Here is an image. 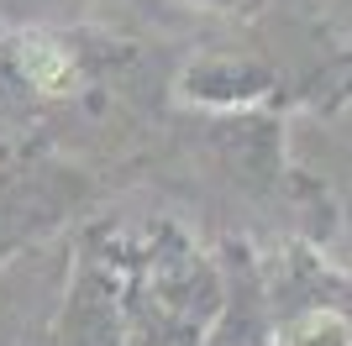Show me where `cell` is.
<instances>
[{
    "label": "cell",
    "instance_id": "cell-1",
    "mask_svg": "<svg viewBox=\"0 0 352 346\" xmlns=\"http://www.w3.org/2000/svg\"><path fill=\"white\" fill-rule=\"evenodd\" d=\"M116 252V246H111ZM126 288V346H200L221 304V262L174 226L147 231L142 252H116Z\"/></svg>",
    "mask_w": 352,
    "mask_h": 346
},
{
    "label": "cell",
    "instance_id": "cell-2",
    "mask_svg": "<svg viewBox=\"0 0 352 346\" xmlns=\"http://www.w3.org/2000/svg\"><path fill=\"white\" fill-rule=\"evenodd\" d=\"M89 184L79 168L47 158L0 163V268L58 236V226L85 205Z\"/></svg>",
    "mask_w": 352,
    "mask_h": 346
},
{
    "label": "cell",
    "instance_id": "cell-3",
    "mask_svg": "<svg viewBox=\"0 0 352 346\" xmlns=\"http://www.w3.org/2000/svg\"><path fill=\"white\" fill-rule=\"evenodd\" d=\"M53 346H126V288L121 262L100 236H85L74 246L69 284H63Z\"/></svg>",
    "mask_w": 352,
    "mask_h": 346
},
{
    "label": "cell",
    "instance_id": "cell-4",
    "mask_svg": "<svg viewBox=\"0 0 352 346\" xmlns=\"http://www.w3.org/2000/svg\"><path fill=\"white\" fill-rule=\"evenodd\" d=\"M69 262L74 246L43 242L11 268H0V346H53Z\"/></svg>",
    "mask_w": 352,
    "mask_h": 346
},
{
    "label": "cell",
    "instance_id": "cell-5",
    "mask_svg": "<svg viewBox=\"0 0 352 346\" xmlns=\"http://www.w3.org/2000/svg\"><path fill=\"white\" fill-rule=\"evenodd\" d=\"M221 304L200 346H274L279 320H274V288L252 257L248 242L221 246Z\"/></svg>",
    "mask_w": 352,
    "mask_h": 346
},
{
    "label": "cell",
    "instance_id": "cell-6",
    "mask_svg": "<svg viewBox=\"0 0 352 346\" xmlns=\"http://www.w3.org/2000/svg\"><path fill=\"white\" fill-rule=\"evenodd\" d=\"M274 84H279V79H274L268 63L236 58V53H210L184 73V95L200 100V105H216V111H242V105L263 100Z\"/></svg>",
    "mask_w": 352,
    "mask_h": 346
},
{
    "label": "cell",
    "instance_id": "cell-7",
    "mask_svg": "<svg viewBox=\"0 0 352 346\" xmlns=\"http://www.w3.org/2000/svg\"><path fill=\"white\" fill-rule=\"evenodd\" d=\"M284 341L289 346H352V320L337 315L331 304H310L284 325Z\"/></svg>",
    "mask_w": 352,
    "mask_h": 346
},
{
    "label": "cell",
    "instance_id": "cell-8",
    "mask_svg": "<svg viewBox=\"0 0 352 346\" xmlns=\"http://www.w3.org/2000/svg\"><path fill=\"white\" fill-rule=\"evenodd\" d=\"M337 105H352V69H347V84L337 89Z\"/></svg>",
    "mask_w": 352,
    "mask_h": 346
},
{
    "label": "cell",
    "instance_id": "cell-9",
    "mask_svg": "<svg viewBox=\"0 0 352 346\" xmlns=\"http://www.w3.org/2000/svg\"><path fill=\"white\" fill-rule=\"evenodd\" d=\"M200 5H221V11H226V5H236V0H200Z\"/></svg>",
    "mask_w": 352,
    "mask_h": 346
},
{
    "label": "cell",
    "instance_id": "cell-10",
    "mask_svg": "<svg viewBox=\"0 0 352 346\" xmlns=\"http://www.w3.org/2000/svg\"><path fill=\"white\" fill-rule=\"evenodd\" d=\"M342 69H352V47H347V53H342Z\"/></svg>",
    "mask_w": 352,
    "mask_h": 346
}]
</instances>
